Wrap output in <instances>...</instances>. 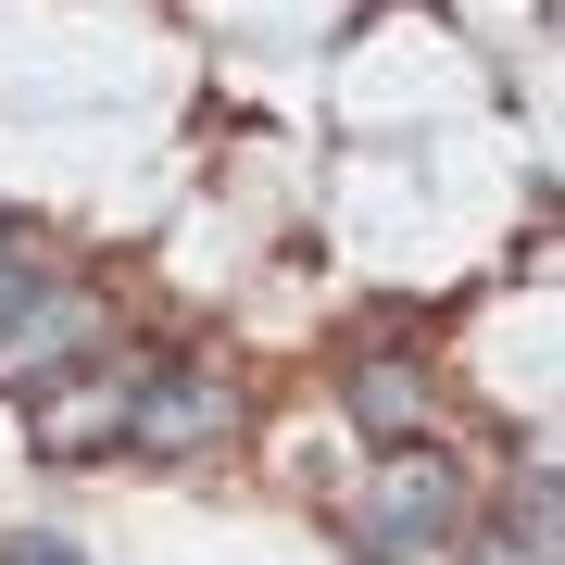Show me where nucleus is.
<instances>
[{"mask_svg": "<svg viewBox=\"0 0 565 565\" xmlns=\"http://www.w3.org/2000/svg\"><path fill=\"white\" fill-rule=\"evenodd\" d=\"M352 541H364V565H452L465 553V478H452V452H403L390 440Z\"/></svg>", "mask_w": 565, "mask_h": 565, "instance_id": "obj_1", "label": "nucleus"}, {"mask_svg": "<svg viewBox=\"0 0 565 565\" xmlns=\"http://www.w3.org/2000/svg\"><path fill=\"white\" fill-rule=\"evenodd\" d=\"M88 340H102V315H88L51 264L0 252V390H13V403H39L51 377H76V364H88Z\"/></svg>", "mask_w": 565, "mask_h": 565, "instance_id": "obj_2", "label": "nucleus"}, {"mask_svg": "<svg viewBox=\"0 0 565 565\" xmlns=\"http://www.w3.org/2000/svg\"><path fill=\"white\" fill-rule=\"evenodd\" d=\"M226 427H239V403L202 364H151V377L114 390V440H139V452H214Z\"/></svg>", "mask_w": 565, "mask_h": 565, "instance_id": "obj_3", "label": "nucleus"}, {"mask_svg": "<svg viewBox=\"0 0 565 565\" xmlns=\"http://www.w3.org/2000/svg\"><path fill=\"white\" fill-rule=\"evenodd\" d=\"M352 415H364V440H415V427H427V364L364 352L352 364Z\"/></svg>", "mask_w": 565, "mask_h": 565, "instance_id": "obj_4", "label": "nucleus"}, {"mask_svg": "<svg viewBox=\"0 0 565 565\" xmlns=\"http://www.w3.org/2000/svg\"><path fill=\"white\" fill-rule=\"evenodd\" d=\"M553 527H565V503H553V465H527V490L503 503V527L478 541V565H553Z\"/></svg>", "mask_w": 565, "mask_h": 565, "instance_id": "obj_5", "label": "nucleus"}, {"mask_svg": "<svg viewBox=\"0 0 565 565\" xmlns=\"http://www.w3.org/2000/svg\"><path fill=\"white\" fill-rule=\"evenodd\" d=\"M0 565H88L76 541H39V527H25V541H0Z\"/></svg>", "mask_w": 565, "mask_h": 565, "instance_id": "obj_6", "label": "nucleus"}]
</instances>
